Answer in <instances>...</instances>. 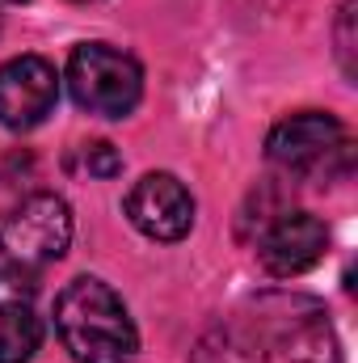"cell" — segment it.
Instances as JSON below:
<instances>
[{
    "label": "cell",
    "instance_id": "10",
    "mask_svg": "<svg viewBox=\"0 0 358 363\" xmlns=\"http://www.w3.org/2000/svg\"><path fill=\"white\" fill-rule=\"evenodd\" d=\"M42 342V321L30 308L0 313V363H30Z\"/></svg>",
    "mask_w": 358,
    "mask_h": 363
},
{
    "label": "cell",
    "instance_id": "6",
    "mask_svg": "<svg viewBox=\"0 0 358 363\" xmlns=\"http://www.w3.org/2000/svg\"><path fill=\"white\" fill-rule=\"evenodd\" d=\"M59 97V77L42 55H17L0 64V123L13 131L38 127Z\"/></svg>",
    "mask_w": 358,
    "mask_h": 363
},
{
    "label": "cell",
    "instance_id": "8",
    "mask_svg": "<svg viewBox=\"0 0 358 363\" xmlns=\"http://www.w3.org/2000/svg\"><path fill=\"white\" fill-rule=\"evenodd\" d=\"M325 245H329V233H325V224L316 216L282 211L266 228V237L258 245V258L274 279H291V274H304L308 267H316Z\"/></svg>",
    "mask_w": 358,
    "mask_h": 363
},
{
    "label": "cell",
    "instance_id": "4",
    "mask_svg": "<svg viewBox=\"0 0 358 363\" xmlns=\"http://www.w3.org/2000/svg\"><path fill=\"white\" fill-rule=\"evenodd\" d=\"M258 334L291 363H342L337 334L321 300L308 296H266L258 304Z\"/></svg>",
    "mask_w": 358,
    "mask_h": 363
},
{
    "label": "cell",
    "instance_id": "13",
    "mask_svg": "<svg viewBox=\"0 0 358 363\" xmlns=\"http://www.w3.org/2000/svg\"><path fill=\"white\" fill-rule=\"evenodd\" d=\"M354 0L342 4V17H337V60H342V72L354 81Z\"/></svg>",
    "mask_w": 358,
    "mask_h": 363
},
{
    "label": "cell",
    "instance_id": "9",
    "mask_svg": "<svg viewBox=\"0 0 358 363\" xmlns=\"http://www.w3.org/2000/svg\"><path fill=\"white\" fill-rule=\"evenodd\" d=\"M194 363H266V342L258 330L245 325H215L198 338Z\"/></svg>",
    "mask_w": 358,
    "mask_h": 363
},
{
    "label": "cell",
    "instance_id": "11",
    "mask_svg": "<svg viewBox=\"0 0 358 363\" xmlns=\"http://www.w3.org/2000/svg\"><path fill=\"white\" fill-rule=\"evenodd\" d=\"M38 296V279L34 267H4L0 271V313H13V308H30V300Z\"/></svg>",
    "mask_w": 358,
    "mask_h": 363
},
{
    "label": "cell",
    "instance_id": "3",
    "mask_svg": "<svg viewBox=\"0 0 358 363\" xmlns=\"http://www.w3.org/2000/svg\"><path fill=\"white\" fill-rule=\"evenodd\" d=\"M68 85L81 110L101 114V118H122L139 106L144 72L127 51L105 47V43H85L68 60Z\"/></svg>",
    "mask_w": 358,
    "mask_h": 363
},
{
    "label": "cell",
    "instance_id": "12",
    "mask_svg": "<svg viewBox=\"0 0 358 363\" xmlns=\"http://www.w3.org/2000/svg\"><path fill=\"white\" fill-rule=\"evenodd\" d=\"M72 169H76V174H89V178H114V174H122V157H118L114 144L93 140V144H81V148H76Z\"/></svg>",
    "mask_w": 358,
    "mask_h": 363
},
{
    "label": "cell",
    "instance_id": "2",
    "mask_svg": "<svg viewBox=\"0 0 358 363\" xmlns=\"http://www.w3.org/2000/svg\"><path fill=\"white\" fill-rule=\"evenodd\" d=\"M266 157L287 169V174H299V178H333V174H346L350 161H354V144L346 135V127L333 118V114H321V110H304V114H291L282 118L266 140Z\"/></svg>",
    "mask_w": 358,
    "mask_h": 363
},
{
    "label": "cell",
    "instance_id": "7",
    "mask_svg": "<svg viewBox=\"0 0 358 363\" xmlns=\"http://www.w3.org/2000/svg\"><path fill=\"white\" fill-rule=\"evenodd\" d=\"M127 220L152 241H181L194 224V199L173 174H144L127 194Z\"/></svg>",
    "mask_w": 358,
    "mask_h": 363
},
{
    "label": "cell",
    "instance_id": "5",
    "mask_svg": "<svg viewBox=\"0 0 358 363\" xmlns=\"http://www.w3.org/2000/svg\"><path fill=\"white\" fill-rule=\"evenodd\" d=\"M72 211L59 194H30L0 220V254L17 267H42L68 254Z\"/></svg>",
    "mask_w": 358,
    "mask_h": 363
},
{
    "label": "cell",
    "instance_id": "1",
    "mask_svg": "<svg viewBox=\"0 0 358 363\" xmlns=\"http://www.w3.org/2000/svg\"><path fill=\"white\" fill-rule=\"evenodd\" d=\"M55 330L64 347L81 363H122L135 355L139 338L127 317V304L114 296L110 283L81 274L55 300Z\"/></svg>",
    "mask_w": 358,
    "mask_h": 363
}]
</instances>
